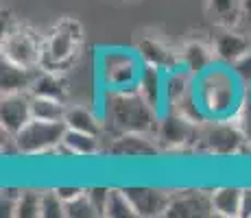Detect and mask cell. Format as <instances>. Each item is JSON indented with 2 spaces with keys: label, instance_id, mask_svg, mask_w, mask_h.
Returning a JSON list of instances; mask_svg holds the SVG:
<instances>
[{
  "label": "cell",
  "instance_id": "cell-17",
  "mask_svg": "<svg viewBox=\"0 0 251 218\" xmlns=\"http://www.w3.org/2000/svg\"><path fill=\"white\" fill-rule=\"evenodd\" d=\"M205 16L214 26H240L245 0H205Z\"/></svg>",
  "mask_w": 251,
  "mask_h": 218
},
{
  "label": "cell",
  "instance_id": "cell-14",
  "mask_svg": "<svg viewBox=\"0 0 251 218\" xmlns=\"http://www.w3.org/2000/svg\"><path fill=\"white\" fill-rule=\"evenodd\" d=\"M31 98V92L2 94V100H0V127H2L4 133L16 135L33 118Z\"/></svg>",
  "mask_w": 251,
  "mask_h": 218
},
{
  "label": "cell",
  "instance_id": "cell-12",
  "mask_svg": "<svg viewBox=\"0 0 251 218\" xmlns=\"http://www.w3.org/2000/svg\"><path fill=\"white\" fill-rule=\"evenodd\" d=\"M129 201L136 207V214L140 218H155V216H166V210L171 205L173 192L164 190L155 186H125Z\"/></svg>",
  "mask_w": 251,
  "mask_h": 218
},
{
  "label": "cell",
  "instance_id": "cell-1",
  "mask_svg": "<svg viewBox=\"0 0 251 218\" xmlns=\"http://www.w3.org/2000/svg\"><path fill=\"white\" fill-rule=\"evenodd\" d=\"M247 92L249 87L240 81L234 68L219 61L195 76V96L207 120H231Z\"/></svg>",
  "mask_w": 251,
  "mask_h": 218
},
{
  "label": "cell",
  "instance_id": "cell-5",
  "mask_svg": "<svg viewBox=\"0 0 251 218\" xmlns=\"http://www.w3.org/2000/svg\"><path fill=\"white\" fill-rule=\"evenodd\" d=\"M42 46H44V35H40L31 24L13 22L11 26L2 31V42H0L2 59L16 66L40 70Z\"/></svg>",
  "mask_w": 251,
  "mask_h": 218
},
{
  "label": "cell",
  "instance_id": "cell-33",
  "mask_svg": "<svg viewBox=\"0 0 251 218\" xmlns=\"http://www.w3.org/2000/svg\"><path fill=\"white\" fill-rule=\"evenodd\" d=\"M240 218H251V186L243 188V201H240Z\"/></svg>",
  "mask_w": 251,
  "mask_h": 218
},
{
  "label": "cell",
  "instance_id": "cell-13",
  "mask_svg": "<svg viewBox=\"0 0 251 218\" xmlns=\"http://www.w3.org/2000/svg\"><path fill=\"white\" fill-rule=\"evenodd\" d=\"M214 216L212 210V194L205 190H179L173 192L166 218H201Z\"/></svg>",
  "mask_w": 251,
  "mask_h": 218
},
{
  "label": "cell",
  "instance_id": "cell-20",
  "mask_svg": "<svg viewBox=\"0 0 251 218\" xmlns=\"http://www.w3.org/2000/svg\"><path fill=\"white\" fill-rule=\"evenodd\" d=\"M212 210L214 216L221 218H240V201H243V188L236 186H219L210 190Z\"/></svg>",
  "mask_w": 251,
  "mask_h": 218
},
{
  "label": "cell",
  "instance_id": "cell-22",
  "mask_svg": "<svg viewBox=\"0 0 251 218\" xmlns=\"http://www.w3.org/2000/svg\"><path fill=\"white\" fill-rule=\"evenodd\" d=\"M138 90L160 114H164V70L153 66H144Z\"/></svg>",
  "mask_w": 251,
  "mask_h": 218
},
{
  "label": "cell",
  "instance_id": "cell-6",
  "mask_svg": "<svg viewBox=\"0 0 251 218\" xmlns=\"http://www.w3.org/2000/svg\"><path fill=\"white\" fill-rule=\"evenodd\" d=\"M247 148L245 138L234 120H205L199 124L195 151L214 157H229L240 155Z\"/></svg>",
  "mask_w": 251,
  "mask_h": 218
},
{
  "label": "cell",
  "instance_id": "cell-7",
  "mask_svg": "<svg viewBox=\"0 0 251 218\" xmlns=\"http://www.w3.org/2000/svg\"><path fill=\"white\" fill-rule=\"evenodd\" d=\"M66 122H52V120L31 118L24 127L13 135L16 140L18 155L24 157H37V155H48L59 148L66 135Z\"/></svg>",
  "mask_w": 251,
  "mask_h": 218
},
{
  "label": "cell",
  "instance_id": "cell-27",
  "mask_svg": "<svg viewBox=\"0 0 251 218\" xmlns=\"http://www.w3.org/2000/svg\"><path fill=\"white\" fill-rule=\"evenodd\" d=\"M99 210L94 207L88 192L75 196L72 201H66V218H96Z\"/></svg>",
  "mask_w": 251,
  "mask_h": 218
},
{
  "label": "cell",
  "instance_id": "cell-30",
  "mask_svg": "<svg viewBox=\"0 0 251 218\" xmlns=\"http://www.w3.org/2000/svg\"><path fill=\"white\" fill-rule=\"evenodd\" d=\"M88 196L92 198L94 207L99 210V216H103V210H105V203H107V194H109V188L107 186H92V188H85Z\"/></svg>",
  "mask_w": 251,
  "mask_h": 218
},
{
  "label": "cell",
  "instance_id": "cell-23",
  "mask_svg": "<svg viewBox=\"0 0 251 218\" xmlns=\"http://www.w3.org/2000/svg\"><path fill=\"white\" fill-rule=\"evenodd\" d=\"M31 94L66 100V96H68V83L64 81V76H61L59 72L37 70V76L31 85Z\"/></svg>",
  "mask_w": 251,
  "mask_h": 218
},
{
  "label": "cell",
  "instance_id": "cell-25",
  "mask_svg": "<svg viewBox=\"0 0 251 218\" xmlns=\"http://www.w3.org/2000/svg\"><path fill=\"white\" fill-rule=\"evenodd\" d=\"M16 218H42V190L35 188H22L18 190L16 205H13Z\"/></svg>",
  "mask_w": 251,
  "mask_h": 218
},
{
  "label": "cell",
  "instance_id": "cell-24",
  "mask_svg": "<svg viewBox=\"0 0 251 218\" xmlns=\"http://www.w3.org/2000/svg\"><path fill=\"white\" fill-rule=\"evenodd\" d=\"M33 96V94H31ZM31 109H33V118L40 120H52V122H64L66 118V100L59 98H48V96H33L31 98Z\"/></svg>",
  "mask_w": 251,
  "mask_h": 218
},
{
  "label": "cell",
  "instance_id": "cell-2",
  "mask_svg": "<svg viewBox=\"0 0 251 218\" xmlns=\"http://www.w3.org/2000/svg\"><path fill=\"white\" fill-rule=\"evenodd\" d=\"M160 111L153 107L138 87L133 90H103L100 118L107 131L120 133H153L160 124Z\"/></svg>",
  "mask_w": 251,
  "mask_h": 218
},
{
  "label": "cell",
  "instance_id": "cell-18",
  "mask_svg": "<svg viewBox=\"0 0 251 218\" xmlns=\"http://www.w3.org/2000/svg\"><path fill=\"white\" fill-rule=\"evenodd\" d=\"M2 70H0V87L2 94H16V92H31V85L37 76V70L16 66L11 61L2 59Z\"/></svg>",
  "mask_w": 251,
  "mask_h": 218
},
{
  "label": "cell",
  "instance_id": "cell-29",
  "mask_svg": "<svg viewBox=\"0 0 251 218\" xmlns=\"http://www.w3.org/2000/svg\"><path fill=\"white\" fill-rule=\"evenodd\" d=\"M231 120L238 124V129H240V133H243L247 148H251V87H249L247 96H245L243 105L238 107V111H236V116Z\"/></svg>",
  "mask_w": 251,
  "mask_h": 218
},
{
  "label": "cell",
  "instance_id": "cell-11",
  "mask_svg": "<svg viewBox=\"0 0 251 218\" xmlns=\"http://www.w3.org/2000/svg\"><path fill=\"white\" fill-rule=\"evenodd\" d=\"M133 46H136L138 55L142 57L144 66L160 68V70H164V72L181 66L179 50L173 48L162 35H155V33H142V35H138V40H136Z\"/></svg>",
  "mask_w": 251,
  "mask_h": 218
},
{
  "label": "cell",
  "instance_id": "cell-28",
  "mask_svg": "<svg viewBox=\"0 0 251 218\" xmlns=\"http://www.w3.org/2000/svg\"><path fill=\"white\" fill-rule=\"evenodd\" d=\"M42 218H66V203L57 190H42Z\"/></svg>",
  "mask_w": 251,
  "mask_h": 218
},
{
  "label": "cell",
  "instance_id": "cell-10",
  "mask_svg": "<svg viewBox=\"0 0 251 218\" xmlns=\"http://www.w3.org/2000/svg\"><path fill=\"white\" fill-rule=\"evenodd\" d=\"M107 153L118 159H151L164 151L153 133H120L112 138Z\"/></svg>",
  "mask_w": 251,
  "mask_h": 218
},
{
  "label": "cell",
  "instance_id": "cell-31",
  "mask_svg": "<svg viewBox=\"0 0 251 218\" xmlns=\"http://www.w3.org/2000/svg\"><path fill=\"white\" fill-rule=\"evenodd\" d=\"M231 68H234V72L240 76V81H243L247 87H251V50L240 61H236Z\"/></svg>",
  "mask_w": 251,
  "mask_h": 218
},
{
  "label": "cell",
  "instance_id": "cell-19",
  "mask_svg": "<svg viewBox=\"0 0 251 218\" xmlns=\"http://www.w3.org/2000/svg\"><path fill=\"white\" fill-rule=\"evenodd\" d=\"M59 148L68 155V157H92V155L100 153V135L66 129L64 142L59 144Z\"/></svg>",
  "mask_w": 251,
  "mask_h": 218
},
{
  "label": "cell",
  "instance_id": "cell-4",
  "mask_svg": "<svg viewBox=\"0 0 251 218\" xmlns=\"http://www.w3.org/2000/svg\"><path fill=\"white\" fill-rule=\"evenodd\" d=\"M142 70L144 61L136 46H105L96 57V79L103 90H133Z\"/></svg>",
  "mask_w": 251,
  "mask_h": 218
},
{
  "label": "cell",
  "instance_id": "cell-34",
  "mask_svg": "<svg viewBox=\"0 0 251 218\" xmlns=\"http://www.w3.org/2000/svg\"><path fill=\"white\" fill-rule=\"evenodd\" d=\"M243 20L249 22V31H251V0H245V18Z\"/></svg>",
  "mask_w": 251,
  "mask_h": 218
},
{
  "label": "cell",
  "instance_id": "cell-9",
  "mask_svg": "<svg viewBox=\"0 0 251 218\" xmlns=\"http://www.w3.org/2000/svg\"><path fill=\"white\" fill-rule=\"evenodd\" d=\"M212 46L219 64L234 66L251 50V31H243L240 26H216Z\"/></svg>",
  "mask_w": 251,
  "mask_h": 218
},
{
  "label": "cell",
  "instance_id": "cell-26",
  "mask_svg": "<svg viewBox=\"0 0 251 218\" xmlns=\"http://www.w3.org/2000/svg\"><path fill=\"white\" fill-rule=\"evenodd\" d=\"M105 218H133L136 214V207L133 203L129 201L127 192L123 188H109V194H107V203H105V210H103Z\"/></svg>",
  "mask_w": 251,
  "mask_h": 218
},
{
  "label": "cell",
  "instance_id": "cell-15",
  "mask_svg": "<svg viewBox=\"0 0 251 218\" xmlns=\"http://www.w3.org/2000/svg\"><path fill=\"white\" fill-rule=\"evenodd\" d=\"M195 90V74L183 66L164 72V111L175 109L177 105Z\"/></svg>",
  "mask_w": 251,
  "mask_h": 218
},
{
  "label": "cell",
  "instance_id": "cell-16",
  "mask_svg": "<svg viewBox=\"0 0 251 218\" xmlns=\"http://www.w3.org/2000/svg\"><path fill=\"white\" fill-rule=\"evenodd\" d=\"M179 59H181V66L188 72L199 76L201 72H205L207 68L216 64L214 46H212V42L207 44L203 40H190L179 48Z\"/></svg>",
  "mask_w": 251,
  "mask_h": 218
},
{
  "label": "cell",
  "instance_id": "cell-32",
  "mask_svg": "<svg viewBox=\"0 0 251 218\" xmlns=\"http://www.w3.org/2000/svg\"><path fill=\"white\" fill-rule=\"evenodd\" d=\"M55 190H57V194L64 198V203H66V201H72L75 196L83 194L85 188H81V186H57Z\"/></svg>",
  "mask_w": 251,
  "mask_h": 218
},
{
  "label": "cell",
  "instance_id": "cell-8",
  "mask_svg": "<svg viewBox=\"0 0 251 218\" xmlns=\"http://www.w3.org/2000/svg\"><path fill=\"white\" fill-rule=\"evenodd\" d=\"M197 135H199V124L188 120L186 116L171 109L160 116L155 138L160 142L162 151H188V148H195Z\"/></svg>",
  "mask_w": 251,
  "mask_h": 218
},
{
  "label": "cell",
  "instance_id": "cell-3",
  "mask_svg": "<svg viewBox=\"0 0 251 218\" xmlns=\"http://www.w3.org/2000/svg\"><path fill=\"white\" fill-rule=\"evenodd\" d=\"M83 24L75 16H61L44 35L40 70L64 74L79 61L83 50Z\"/></svg>",
  "mask_w": 251,
  "mask_h": 218
},
{
  "label": "cell",
  "instance_id": "cell-21",
  "mask_svg": "<svg viewBox=\"0 0 251 218\" xmlns=\"http://www.w3.org/2000/svg\"><path fill=\"white\" fill-rule=\"evenodd\" d=\"M64 122L68 129L83 131V133H92V135H103L105 131L103 118L88 107H81V105H68Z\"/></svg>",
  "mask_w": 251,
  "mask_h": 218
}]
</instances>
